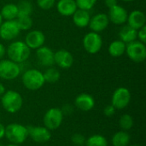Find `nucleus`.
<instances>
[{
  "label": "nucleus",
  "mask_w": 146,
  "mask_h": 146,
  "mask_svg": "<svg viewBox=\"0 0 146 146\" xmlns=\"http://www.w3.org/2000/svg\"><path fill=\"white\" fill-rule=\"evenodd\" d=\"M56 3V0H37L38 6L44 10L50 9Z\"/></svg>",
  "instance_id": "obj_32"
},
{
  "label": "nucleus",
  "mask_w": 146,
  "mask_h": 146,
  "mask_svg": "<svg viewBox=\"0 0 146 146\" xmlns=\"http://www.w3.org/2000/svg\"><path fill=\"white\" fill-rule=\"evenodd\" d=\"M6 55L9 60L20 64L29 58L31 50L23 41H13L6 48Z\"/></svg>",
  "instance_id": "obj_1"
},
{
  "label": "nucleus",
  "mask_w": 146,
  "mask_h": 146,
  "mask_svg": "<svg viewBox=\"0 0 146 146\" xmlns=\"http://www.w3.org/2000/svg\"><path fill=\"white\" fill-rule=\"evenodd\" d=\"M21 80L23 86L30 91L38 90L45 83L43 73L35 68H31L25 71L22 74Z\"/></svg>",
  "instance_id": "obj_4"
},
{
  "label": "nucleus",
  "mask_w": 146,
  "mask_h": 146,
  "mask_svg": "<svg viewBox=\"0 0 146 146\" xmlns=\"http://www.w3.org/2000/svg\"><path fill=\"white\" fill-rule=\"evenodd\" d=\"M61 110H62L63 115H70L74 111L73 107L70 104H65V105H63V107H62V109Z\"/></svg>",
  "instance_id": "obj_35"
},
{
  "label": "nucleus",
  "mask_w": 146,
  "mask_h": 146,
  "mask_svg": "<svg viewBox=\"0 0 146 146\" xmlns=\"http://www.w3.org/2000/svg\"><path fill=\"white\" fill-rule=\"evenodd\" d=\"M17 5L18 8V15H31L33 13V4L27 1L21 0Z\"/></svg>",
  "instance_id": "obj_28"
},
{
  "label": "nucleus",
  "mask_w": 146,
  "mask_h": 146,
  "mask_svg": "<svg viewBox=\"0 0 146 146\" xmlns=\"http://www.w3.org/2000/svg\"><path fill=\"white\" fill-rule=\"evenodd\" d=\"M127 44L120 39L114 40L109 45V54L113 57H120L126 53Z\"/></svg>",
  "instance_id": "obj_22"
},
{
  "label": "nucleus",
  "mask_w": 146,
  "mask_h": 146,
  "mask_svg": "<svg viewBox=\"0 0 146 146\" xmlns=\"http://www.w3.org/2000/svg\"><path fill=\"white\" fill-rule=\"evenodd\" d=\"M4 135H5V127L2 123H0V139H3Z\"/></svg>",
  "instance_id": "obj_38"
},
{
  "label": "nucleus",
  "mask_w": 146,
  "mask_h": 146,
  "mask_svg": "<svg viewBox=\"0 0 146 146\" xmlns=\"http://www.w3.org/2000/svg\"><path fill=\"white\" fill-rule=\"evenodd\" d=\"M86 139L81 133H74L71 137V141L75 146H84Z\"/></svg>",
  "instance_id": "obj_31"
},
{
  "label": "nucleus",
  "mask_w": 146,
  "mask_h": 146,
  "mask_svg": "<svg viewBox=\"0 0 146 146\" xmlns=\"http://www.w3.org/2000/svg\"><path fill=\"white\" fill-rule=\"evenodd\" d=\"M3 17H2V15H1V14H0V26L2 25V23H3Z\"/></svg>",
  "instance_id": "obj_40"
},
{
  "label": "nucleus",
  "mask_w": 146,
  "mask_h": 146,
  "mask_svg": "<svg viewBox=\"0 0 146 146\" xmlns=\"http://www.w3.org/2000/svg\"><path fill=\"white\" fill-rule=\"evenodd\" d=\"M98 0H75L78 9L90 10L94 7Z\"/></svg>",
  "instance_id": "obj_30"
},
{
  "label": "nucleus",
  "mask_w": 146,
  "mask_h": 146,
  "mask_svg": "<svg viewBox=\"0 0 146 146\" xmlns=\"http://www.w3.org/2000/svg\"><path fill=\"white\" fill-rule=\"evenodd\" d=\"M130 135L127 131H119L112 137L113 146H127L130 142Z\"/></svg>",
  "instance_id": "obj_24"
},
{
  "label": "nucleus",
  "mask_w": 146,
  "mask_h": 146,
  "mask_svg": "<svg viewBox=\"0 0 146 146\" xmlns=\"http://www.w3.org/2000/svg\"><path fill=\"white\" fill-rule=\"evenodd\" d=\"M131 92L126 87H119L117 88L111 98V104L115 108V110H123L129 104L131 101Z\"/></svg>",
  "instance_id": "obj_9"
},
{
  "label": "nucleus",
  "mask_w": 146,
  "mask_h": 146,
  "mask_svg": "<svg viewBox=\"0 0 146 146\" xmlns=\"http://www.w3.org/2000/svg\"><path fill=\"white\" fill-rule=\"evenodd\" d=\"M107 15L109 17L110 21L112 22L113 24L123 25L127 21L128 13L124 7L116 4L109 9V13Z\"/></svg>",
  "instance_id": "obj_12"
},
{
  "label": "nucleus",
  "mask_w": 146,
  "mask_h": 146,
  "mask_svg": "<svg viewBox=\"0 0 146 146\" xmlns=\"http://www.w3.org/2000/svg\"><path fill=\"white\" fill-rule=\"evenodd\" d=\"M21 33V30L15 21H4L0 26V38L5 41H11L16 38Z\"/></svg>",
  "instance_id": "obj_10"
},
{
  "label": "nucleus",
  "mask_w": 146,
  "mask_h": 146,
  "mask_svg": "<svg viewBox=\"0 0 146 146\" xmlns=\"http://www.w3.org/2000/svg\"><path fill=\"white\" fill-rule=\"evenodd\" d=\"M4 137L11 143L21 145L28 138V131L27 126L19 123H11L5 127Z\"/></svg>",
  "instance_id": "obj_3"
},
{
  "label": "nucleus",
  "mask_w": 146,
  "mask_h": 146,
  "mask_svg": "<svg viewBox=\"0 0 146 146\" xmlns=\"http://www.w3.org/2000/svg\"><path fill=\"white\" fill-rule=\"evenodd\" d=\"M43 74H44V81L47 83H50V84L56 83L60 80V77H61V74L59 70L52 67L48 68L45 70V72L43 73Z\"/></svg>",
  "instance_id": "obj_25"
},
{
  "label": "nucleus",
  "mask_w": 146,
  "mask_h": 146,
  "mask_svg": "<svg viewBox=\"0 0 146 146\" xmlns=\"http://www.w3.org/2000/svg\"><path fill=\"white\" fill-rule=\"evenodd\" d=\"M27 128L28 131V137L36 143L44 144L48 142L51 138L50 131L45 127L27 126Z\"/></svg>",
  "instance_id": "obj_11"
},
{
  "label": "nucleus",
  "mask_w": 146,
  "mask_h": 146,
  "mask_svg": "<svg viewBox=\"0 0 146 146\" xmlns=\"http://www.w3.org/2000/svg\"><path fill=\"white\" fill-rule=\"evenodd\" d=\"M54 63L62 69H68L74 64V56L67 50L61 49L54 52Z\"/></svg>",
  "instance_id": "obj_14"
},
{
  "label": "nucleus",
  "mask_w": 146,
  "mask_h": 146,
  "mask_svg": "<svg viewBox=\"0 0 146 146\" xmlns=\"http://www.w3.org/2000/svg\"><path fill=\"white\" fill-rule=\"evenodd\" d=\"M72 17L73 21L76 27L80 28H84L86 27H88L91 19V15L88 10L77 9L74 15H72Z\"/></svg>",
  "instance_id": "obj_20"
},
{
  "label": "nucleus",
  "mask_w": 146,
  "mask_h": 146,
  "mask_svg": "<svg viewBox=\"0 0 146 146\" xmlns=\"http://www.w3.org/2000/svg\"><path fill=\"white\" fill-rule=\"evenodd\" d=\"M5 87H4V86L0 82V97H2V95L5 92Z\"/></svg>",
  "instance_id": "obj_39"
},
{
  "label": "nucleus",
  "mask_w": 146,
  "mask_h": 146,
  "mask_svg": "<svg viewBox=\"0 0 146 146\" xmlns=\"http://www.w3.org/2000/svg\"><path fill=\"white\" fill-rule=\"evenodd\" d=\"M115 108L112 105V104H110V105H107L104 109V115L108 116V117H110V116H113L115 113Z\"/></svg>",
  "instance_id": "obj_34"
},
{
  "label": "nucleus",
  "mask_w": 146,
  "mask_h": 146,
  "mask_svg": "<svg viewBox=\"0 0 146 146\" xmlns=\"http://www.w3.org/2000/svg\"><path fill=\"white\" fill-rule=\"evenodd\" d=\"M127 25L135 30H139L144 26H145L146 16L145 14L139 9L133 10L127 15Z\"/></svg>",
  "instance_id": "obj_17"
},
{
  "label": "nucleus",
  "mask_w": 146,
  "mask_h": 146,
  "mask_svg": "<svg viewBox=\"0 0 146 146\" xmlns=\"http://www.w3.org/2000/svg\"><path fill=\"white\" fill-rule=\"evenodd\" d=\"M137 38H139V41L145 44L146 43V25L138 30L137 33Z\"/></svg>",
  "instance_id": "obj_33"
},
{
  "label": "nucleus",
  "mask_w": 146,
  "mask_h": 146,
  "mask_svg": "<svg viewBox=\"0 0 146 146\" xmlns=\"http://www.w3.org/2000/svg\"><path fill=\"white\" fill-rule=\"evenodd\" d=\"M109 24H110V20L107 14L98 13L91 17L88 27L92 30V32L99 33L100 32L105 30L108 27Z\"/></svg>",
  "instance_id": "obj_15"
},
{
  "label": "nucleus",
  "mask_w": 146,
  "mask_h": 146,
  "mask_svg": "<svg viewBox=\"0 0 146 146\" xmlns=\"http://www.w3.org/2000/svg\"><path fill=\"white\" fill-rule=\"evenodd\" d=\"M36 57L38 63L43 67H51L54 65V52L47 46H41L36 50Z\"/></svg>",
  "instance_id": "obj_16"
},
{
  "label": "nucleus",
  "mask_w": 146,
  "mask_h": 146,
  "mask_svg": "<svg viewBox=\"0 0 146 146\" xmlns=\"http://www.w3.org/2000/svg\"><path fill=\"white\" fill-rule=\"evenodd\" d=\"M6 146H20L19 145H15V144H9V145H8Z\"/></svg>",
  "instance_id": "obj_41"
},
{
  "label": "nucleus",
  "mask_w": 146,
  "mask_h": 146,
  "mask_svg": "<svg viewBox=\"0 0 146 146\" xmlns=\"http://www.w3.org/2000/svg\"><path fill=\"white\" fill-rule=\"evenodd\" d=\"M126 54L131 61L136 63L145 62L146 59L145 44L139 40L127 44L126 47Z\"/></svg>",
  "instance_id": "obj_5"
},
{
  "label": "nucleus",
  "mask_w": 146,
  "mask_h": 146,
  "mask_svg": "<svg viewBox=\"0 0 146 146\" xmlns=\"http://www.w3.org/2000/svg\"><path fill=\"white\" fill-rule=\"evenodd\" d=\"M104 3L110 9V8L118 4V2H117V0H104Z\"/></svg>",
  "instance_id": "obj_36"
},
{
  "label": "nucleus",
  "mask_w": 146,
  "mask_h": 146,
  "mask_svg": "<svg viewBox=\"0 0 146 146\" xmlns=\"http://www.w3.org/2000/svg\"><path fill=\"white\" fill-rule=\"evenodd\" d=\"M78 9L75 0H58L56 9L62 16H72Z\"/></svg>",
  "instance_id": "obj_19"
},
{
  "label": "nucleus",
  "mask_w": 146,
  "mask_h": 146,
  "mask_svg": "<svg viewBox=\"0 0 146 146\" xmlns=\"http://www.w3.org/2000/svg\"><path fill=\"white\" fill-rule=\"evenodd\" d=\"M137 33L138 31L134 28L131 27L130 26L124 25L119 31V38L120 40L124 42L126 44L132 43L135 40H137Z\"/></svg>",
  "instance_id": "obj_21"
},
{
  "label": "nucleus",
  "mask_w": 146,
  "mask_h": 146,
  "mask_svg": "<svg viewBox=\"0 0 146 146\" xmlns=\"http://www.w3.org/2000/svg\"><path fill=\"white\" fill-rule=\"evenodd\" d=\"M86 146H108L107 139L100 134H94L86 140Z\"/></svg>",
  "instance_id": "obj_26"
},
{
  "label": "nucleus",
  "mask_w": 146,
  "mask_h": 146,
  "mask_svg": "<svg viewBox=\"0 0 146 146\" xmlns=\"http://www.w3.org/2000/svg\"><path fill=\"white\" fill-rule=\"evenodd\" d=\"M130 146H140V145H130Z\"/></svg>",
  "instance_id": "obj_43"
},
{
  "label": "nucleus",
  "mask_w": 146,
  "mask_h": 146,
  "mask_svg": "<svg viewBox=\"0 0 146 146\" xmlns=\"http://www.w3.org/2000/svg\"><path fill=\"white\" fill-rule=\"evenodd\" d=\"M121 1H124V2H133V1H136V0H121Z\"/></svg>",
  "instance_id": "obj_42"
},
{
  "label": "nucleus",
  "mask_w": 146,
  "mask_h": 146,
  "mask_svg": "<svg viewBox=\"0 0 146 146\" xmlns=\"http://www.w3.org/2000/svg\"><path fill=\"white\" fill-rule=\"evenodd\" d=\"M119 125L123 131L130 130L133 126V118L128 114H124L121 116Z\"/></svg>",
  "instance_id": "obj_29"
},
{
  "label": "nucleus",
  "mask_w": 146,
  "mask_h": 146,
  "mask_svg": "<svg viewBox=\"0 0 146 146\" xmlns=\"http://www.w3.org/2000/svg\"><path fill=\"white\" fill-rule=\"evenodd\" d=\"M1 104L5 111L10 114H15L21 109L23 105V98L16 91H5L1 97Z\"/></svg>",
  "instance_id": "obj_2"
},
{
  "label": "nucleus",
  "mask_w": 146,
  "mask_h": 146,
  "mask_svg": "<svg viewBox=\"0 0 146 146\" xmlns=\"http://www.w3.org/2000/svg\"><path fill=\"white\" fill-rule=\"evenodd\" d=\"M63 114L61 109L58 108H50L46 111L44 115L43 122L44 127L50 131L56 130L62 123L63 121Z\"/></svg>",
  "instance_id": "obj_7"
},
{
  "label": "nucleus",
  "mask_w": 146,
  "mask_h": 146,
  "mask_svg": "<svg viewBox=\"0 0 146 146\" xmlns=\"http://www.w3.org/2000/svg\"><path fill=\"white\" fill-rule=\"evenodd\" d=\"M103 46V38L101 35L95 32L87 33L83 38V47L89 54H97Z\"/></svg>",
  "instance_id": "obj_8"
},
{
  "label": "nucleus",
  "mask_w": 146,
  "mask_h": 146,
  "mask_svg": "<svg viewBox=\"0 0 146 146\" xmlns=\"http://www.w3.org/2000/svg\"><path fill=\"white\" fill-rule=\"evenodd\" d=\"M5 55H6V48L3 44L0 43V60H2Z\"/></svg>",
  "instance_id": "obj_37"
},
{
  "label": "nucleus",
  "mask_w": 146,
  "mask_h": 146,
  "mask_svg": "<svg viewBox=\"0 0 146 146\" xmlns=\"http://www.w3.org/2000/svg\"><path fill=\"white\" fill-rule=\"evenodd\" d=\"M74 105L81 111H90L95 106L94 98L88 93H81L75 98Z\"/></svg>",
  "instance_id": "obj_18"
},
{
  "label": "nucleus",
  "mask_w": 146,
  "mask_h": 146,
  "mask_svg": "<svg viewBox=\"0 0 146 146\" xmlns=\"http://www.w3.org/2000/svg\"><path fill=\"white\" fill-rule=\"evenodd\" d=\"M0 14L3 17V20L5 21H13L15 20L18 16V8L15 3H7L3 5L1 9Z\"/></svg>",
  "instance_id": "obj_23"
},
{
  "label": "nucleus",
  "mask_w": 146,
  "mask_h": 146,
  "mask_svg": "<svg viewBox=\"0 0 146 146\" xmlns=\"http://www.w3.org/2000/svg\"><path fill=\"white\" fill-rule=\"evenodd\" d=\"M15 21L21 31H27L33 27V19L31 15H18Z\"/></svg>",
  "instance_id": "obj_27"
},
{
  "label": "nucleus",
  "mask_w": 146,
  "mask_h": 146,
  "mask_svg": "<svg viewBox=\"0 0 146 146\" xmlns=\"http://www.w3.org/2000/svg\"><path fill=\"white\" fill-rule=\"evenodd\" d=\"M0 146H3V145H2V144H0Z\"/></svg>",
  "instance_id": "obj_44"
},
{
  "label": "nucleus",
  "mask_w": 146,
  "mask_h": 146,
  "mask_svg": "<svg viewBox=\"0 0 146 146\" xmlns=\"http://www.w3.org/2000/svg\"><path fill=\"white\" fill-rule=\"evenodd\" d=\"M45 42V36L40 30H31L25 37V44L30 50H37L44 45Z\"/></svg>",
  "instance_id": "obj_13"
},
{
  "label": "nucleus",
  "mask_w": 146,
  "mask_h": 146,
  "mask_svg": "<svg viewBox=\"0 0 146 146\" xmlns=\"http://www.w3.org/2000/svg\"><path fill=\"white\" fill-rule=\"evenodd\" d=\"M21 74L20 65L9 59L0 60V78L5 80H13Z\"/></svg>",
  "instance_id": "obj_6"
}]
</instances>
